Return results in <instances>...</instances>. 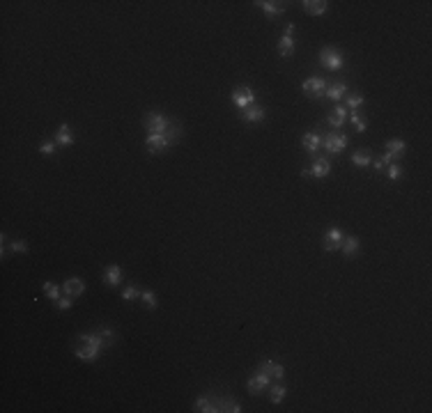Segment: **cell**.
<instances>
[{"mask_svg":"<svg viewBox=\"0 0 432 413\" xmlns=\"http://www.w3.org/2000/svg\"><path fill=\"white\" fill-rule=\"evenodd\" d=\"M113 340V331L111 328H101V331L97 333H83V335H78V347H76V358L83 363H92L99 358L101 349L106 347V344H111Z\"/></svg>","mask_w":432,"mask_h":413,"instance_id":"6da1fadb","label":"cell"},{"mask_svg":"<svg viewBox=\"0 0 432 413\" xmlns=\"http://www.w3.org/2000/svg\"><path fill=\"white\" fill-rule=\"evenodd\" d=\"M170 124H173V122H170L168 117L164 115V112H147V117H145V122H143L145 131L150 136H164L166 131H168Z\"/></svg>","mask_w":432,"mask_h":413,"instance_id":"7a4b0ae2","label":"cell"},{"mask_svg":"<svg viewBox=\"0 0 432 413\" xmlns=\"http://www.w3.org/2000/svg\"><path fill=\"white\" fill-rule=\"evenodd\" d=\"M320 65L324 69H329V71H340V69L345 67V58H343V53L338 51V48L324 46L320 51Z\"/></svg>","mask_w":432,"mask_h":413,"instance_id":"3957f363","label":"cell"},{"mask_svg":"<svg viewBox=\"0 0 432 413\" xmlns=\"http://www.w3.org/2000/svg\"><path fill=\"white\" fill-rule=\"evenodd\" d=\"M232 103L237 108H242V110H246L248 106H253V103H255V92L251 90V87H246V85L235 87V90H232Z\"/></svg>","mask_w":432,"mask_h":413,"instance_id":"277c9868","label":"cell"},{"mask_svg":"<svg viewBox=\"0 0 432 413\" xmlns=\"http://www.w3.org/2000/svg\"><path fill=\"white\" fill-rule=\"evenodd\" d=\"M301 90L306 92L308 97H313V99H320V97H324V92H327V83H324V78H320V76H311L303 81Z\"/></svg>","mask_w":432,"mask_h":413,"instance_id":"5b68a950","label":"cell"},{"mask_svg":"<svg viewBox=\"0 0 432 413\" xmlns=\"http://www.w3.org/2000/svg\"><path fill=\"white\" fill-rule=\"evenodd\" d=\"M269 383H272V377H269L267 372L258 370V374H253L251 379H248L246 388H248V392H251V395H260L262 390H267V388H269Z\"/></svg>","mask_w":432,"mask_h":413,"instance_id":"8992f818","label":"cell"},{"mask_svg":"<svg viewBox=\"0 0 432 413\" xmlns=\"http://www.w3.org/2000/svg\"><path fill=\"white\" fill-rule=\"evenodd\" d=\"M329 172H331V163H329L327 159H315V163H313L311 168H303L301 175L303 177H315V179H324V177H329Z\"/></svg>","mask_w":432,"mask_h":413,"instance_id":"52a82bcc","label":"cell"},{"mask_svg":"<svg viewBox=\"0 0 432 413\" xmlns=\"http://www.w3.org/2000/svg\"><path fill=\"white\" fill-rule=\"evenodd\" d=\"M347 138L345 136H340V134H329L327 138L322 140V145H324V149L329 152V154H340L343 149L347 147Z\"/></svg>","mask_w":432,"mask_h":413,"instance_id":"ba28073f","label":"cell"},{"mask_svg":"<svg viewBox=\"0 0 432 413\" xmlns=\"http://www.w3.org/2000/svg\"><path fill=\"white\" fill-rule=\"evenodd\" d=\"M343 239H345V234H343L338 228L327 230V232H324V250H329V253H333V250H340Z\"/></svg>","mask_w":432,"mask_h":413,"instance_id":"9c48e42d","label":"cell"},{"mask_svg":"<svg viewBox=\"0 0 432 413\" xmlns=\"http://www.w3.org/2000/svg\"><path fill=\"white\" fill-rule=\"evenodd\" d=\"M145 147L150 154H161L170 147V142L166 140V136H147L145 138Z\"/></svg>","mask_w":432,"mask_h":413,"instance_id":"30bf717a","label":"cell"},{"mask_svg":"<svg viewBox=\"0 0 432 413\" xmlns=\"http://www.w3.org/2000/svg\"><path fill=\"white\" fill-rule=\"evenodd\" d=\"M212 406H214V413L216 411H228V413H239V411H242L239 402L232 400V397H216V402H212Z\"/></svg>","mask_w":432,"mask_h":413,"instance_id":"8fae6325","label":"cell"},{"mask_svg":"<svg viewBox=\"0 0 432 413\" xmlns=\"http://www.w3.org/2000/svg\"><path fill=\"white\" fill-rule=\"evenodd\" d=\"M301 145L308 154L315 156L317 149H320V145H322V138L317 136V131H308V134H303V138H301Z\"/></svg>","mask_w":432,"mask_h":413,"instance_id":"7c38bea8","label":"cell"},{"mask_svg":"<svg viewBox=\"0 0 432 413\" xmlns=\"http://www.w3.org/2000/svg\"><path fill=\"white\" fill-rule=\"evenodd\" d=\"M255 5H258L269 18H278L283 12H285V7H283L281 3H274V0H258Z\"/></svg>","mask_w":432,"mask_h":413,"instance_id":"4fadbf2b","label":"cell"},{"mask_svg":"<svg viewBox=\"0 0 432 413\" xmlns=\"http://www.w3.org/2000/svg\"><path fill=\"white\" fill-rule=\"evenodd\" d=\"M62 289H65L67 296L76 298V296H81V294L85 292V283H83L81 278H67L65 285H62Z\"/></svg>","mask_w":432,"mask_h":413,"instance_id":"5bb4252c","label":"cell"},{"mask_svg":"<svg viewBox=\"0 0 432 413\" xmlns=\"http://www.w3.org/2000/svg\"><path fill=\"white\" fill-rule=\"evenodd\" d=\"M303 12L311 14V16H320L329 9V3L327 0H303Z\"/></svg>","mask_w":432,"mask_h":413,"instance_id":"9a60e30c","label":"cell"},{"mask_svg":"<svg viewBox=\"0 0 432 413\" xmlns=\"http://www.w3.org/2000/svg\"><path fill=\"white\" fill-rule=\"evenodd\" d=\"M242 117H244V122H248V124H258V122L264 120V108L253 103V106H248L246 110H242Z\"/></svg>","mask_w":432,"mask_h":413,"instance_id":"2e32d148","label":"cell"},{"mask_svg":"<svg viewBox=\"0 0 432 413\" xmlns=\"http://www.w3.org/2000/svg\"><path fill=\"white\" fill-rule=\"evenodd\" d=\"M260 370L267 372V374L272 377V379H278V381H281V379L285 377V367H283L281 363H276V361H264L262 365H260Z\"/></svg>","mask_w":432,"mask_h":413,"instance_id":"e0dca14e","label":"cell"},{"mask_svg":"<svg viewBox=\"0 0 432 413\" xmlns=\"http://www.w3.org/2000/svg\"><path fill=\"white\" fill-rule=\"evenodd\" d=\"M350 117V112H347L345 106H336L331 110V115H329V124L333 126V129H340L343 124H345V120Z\"/></svg>","mask_w":432,"mask_h":413,"instance_id":"ac0fdd59","label":"cell"},{"mask_svg":"<svg viewBox=\"0 0 432 413\" xmlns=\"http://www.w3.org/2000/svg\"><path fill=\"white\" fill-rule=\"evenodd\" d=\"M71 142H74L71 126H69V124H62L60 129L56 131V145H58V147H69Z\"/></svg>","mask_w":432,"mask_h":413,"instance_id":"d6986e66","label":"cell"},{"mask_svg":"<svg viewBox=\"0 0 432 413\" xmlns=\"http://www.w3.org/2000/svg\"><path fill=\"white\" fill-rule=\"evenodd\" d=\"M405 152H407V142L400 140V138L386 142V156H391V159H398V156H402Z\"/></svg>","mask_w":432,"mask_h":413,"instance_id":"ffe728a7","label":"cell"},{"mask_svg":"<svg viewBox=\"0 0 432 413\" xmlns=\"http://www.w3.org/2000/svg\"><path fill=\"white\" fill-rule=\"evenodd\" d=\"M347 92H350V87H347L345 83H333V85L327 87V97L331 101H340L343 97H347Z\"/></svg>","mask_w":432,"mask_h":413,"instance_id":"44dd1931","label":"cell"},{"mask_svg":"<svg viewBox=\"0 0 432 413\" xmlns=\"http://www.w3.org/2000/svg\"><path fill=\"white\" fill-rule=\"evenodd\" d=\"M359 248H361V243H359V239H356V237H345V239H343L340 250H343L345 257H354V255L359 253Z\"/></svg>","mask_w":432,"mask_h":413,"instance_id":"7402d4cb","label":"cell"},{"mask_svg":"<svg viewBox=\"0 0 432 413\" xmlns=\"http://www.w3.org/2000/svg\"><path fill=\"white\" fill-rule=\"evenodd\" d=\"M122 280V269L117 267V264H111V267L104 271V283H108L111 287H115V285H120Z\"/></svg>","mask_w":432,"mask_h":413,"instance_id":"603a6c76","label":"cell"},{"mask_svg":"<svg viewBox=\"0 0 432 413\" xmlns=\"http://www.w3.org/2000/svg\"><path fill=\"white\" fill-rule=\"evenodd\" d=\"M366 103V97L359 95V92H354V95H347L345 97V108H347V112H356L359 110V106H363Z\"/></svg>","mask_w":432,"mask_h":413,"instance_id":"cb8c5ba5","label":"cell"},{"mask_svg":"<svg viewBox=\"0 0 432 413\" xmlns=\"http://www.w3.org/2000/svg\"><path fill=\"white\" fill-rule=\"evenodd\" d=\"M287 395V388L283 386V383H274L272 390H269V400H272V404H281L283 400H285Z\"/></svg>","mask_w":432,"mask_h":413,"instance_id":"d4e9b609","label":"cell"},{"mask_svg":"<svg viewBox=\"0 0 432 413\" xmlns=\"http://www.w3.org/2000/svg\"><path fill=\"white\" fill-rule=\"evenodd\" d=\"M278 53H281L283 58H290V55H294V39L290 37V34H285V37L278 42Z\"/></svg>","mask_w":432,"mask_h":413,"instance_id":"484cf974","label":"cell"},{"mask_svg":"<svg viewBox=\"0 0 432 413\" xmlns=\"http://www.w3.org/2000/svg\"><path fill=\"white\" fill-rule=\"evenodd\" d=\"M352 163H354L356 168H368V165L372 163V159H370V154H368V149L354 152V154H352Z\"/></svg>","mask_w":432,"mask_h":413,"instance_id":"4316f807","label":"cell"},{"mask_svg":"<svg viewBox=\"0 0 432 413\" xmlns=\"http://www.w3.org/2000/svg\"><path fill=\"white\" fill-rule=\"evenodd\" d=\"M193 406H195V411H200V413H214V406H212L209 397H198Z\"/></svg>","mask_w":432,"mask_h":413,"instance_id":"83f0119b","label":"cell"},{"mask_svg":"<svg viewBox=\"0 0 432 413\" xmlns=\"http://www.w3.org/2000/svg\"><path fill=\"white\" fill-rule=\"evenodd\" d=\"M140 301L150 310H156V294L152 292V289H143V292H140Z\"/></svg>","mask_w":432,"mask_h":413,"instance_id":"f1b7e54d","label":"cell"},{"mask_svg":"<svg viewBox=\"0 0 432 413\" xmlns=\"http://www.w3.org/2000/svg\"><path fill=\"white\" fill-rule=\"evenodd\" d=\"M164 136H166V140H168L170 145H173V142H177V140H179V136H182V129H179L177 124H170V126H168V131H166Z\"/></svg>","mask_w":432,"mask_h":413,"instance_id":"f546056e","label":"cell"},{"mask_svg":"<svg viewBox=\"0 0 432 413\" xmlns=\"http://www.w3.org/2000/svg\"><path fill=\"white\" fill-rule=\"evenodd\" d=\"M350 120H352V124L356 126V131H359V134H363V131L368 129V122H366V120H361L359 110H356V112H350Z\"/></svg>","mask_w":432,"mask_h":413,"instance_id":"4dcf8cb0","label":"cell"},{"mask_svg":"<svg viewBox=\"0 0 432 413\" xmlns=\"http://www.w3.org/2000/svg\"><path fill=\"white\" fill-rule=\"evenodd\" d=\"M44 294H46L51 301H58V298H60V289H58L53 283H44Z\"/></svg>","mask_w":432,"mask_h":413,"instance_id":"1f68e13d","label":"cell"},{"mask_svg":"<svg viewBox=\"0 0 432 413\" xmlns=\"http://www.w3.org/2000/svg\"><path fill=\"white\" fill-rule=\"evenodd\" d=\"M122 298H124V301H134V298H140V289L134 287V285H129V287H124V292H122Z\"/></svg>","mask_w":432,"mask_h":413,"instance_id":"d6a6232c","label":"cell"},{"mask_svg":"<svg viewBox=\"0 0 432 413\" xmlns=\"http://www.w3.org/2000/svg\"><path fill=\"white\" fill-rule=\"evenodd\" d=\"M386 175H389V179L398 181L402 177V168H400V165H395V163H389V165H386Z\"/></svg>","mask_w":432,"mask_h":413,"instance_id":"836d02e7","label":"cell"},{"mask_svg":"<svg viewBox=\"0 0 432 413\" xmlns=\"http://www.w3.org/2000/svg\"><path fill=\"white\" fill-rule=\"evenodd\" d=\"M56 306H58V310H69L74 306V298L71 296H60L56 301Z\"/></svg>","mask_w":432,"mask_h":413,"instance_id":"e575fe53","label":"cell"},{"mask_svg":"<svg viewBox=\"0 0 432 413\" xmlns=\"http://www.w3.org/2000/svg\"><path fill=\"white\" fill-rule=\"evenodd\" d=\"M9 248H12L14 253H28V246H26V241H21V239L12 241V243H9Z\"/></svg>","mask_w":432,"mask_h":413,"instance_id":"d590c367","label":"cell"},{"mask_svg":"<svg viewBox=\"0 0 432 413\" xmlns=\"http://www.w3.org/2000/svg\"><path fill=\"white\" fill-rule=\"evenodd\" d=\"M39 152H42L44 156H51V154H56V142H44V145L39 147Z\"/></svg>","mask_w":432,"mask_h":413,"instance_id":"8d00e7d4","label":"cell"},{"mask_svg":"<svg viewBox=\"0 0 432 413\" xmlns=\"http://www.w3.org/2000/svg\"><path fill=\"white\" fill-rule=\"evenodd\" d=\"M391 161H393V159H391V156H386V154L380 156V159L375 161V168H377V170H386V165H389Z\"/></svg>","mask_w":432,"mask_h":413,"instance_id":"74e56055","label":"cell"},{"mask_svg":"<svg viewBox=\"0 0 432 413\" xmlns=\"http://www.w3.org/2000/svg\"><path fill=\"white\" fill-rule=\"evenodd\" d=\"M292 32H294V26H292V23H287V26H285V34H290V37H292Z\"/></svg>","mask_w":432,"mask_h":413,"instance_id":"f35d334b","label":"cell"}]
</instances>
